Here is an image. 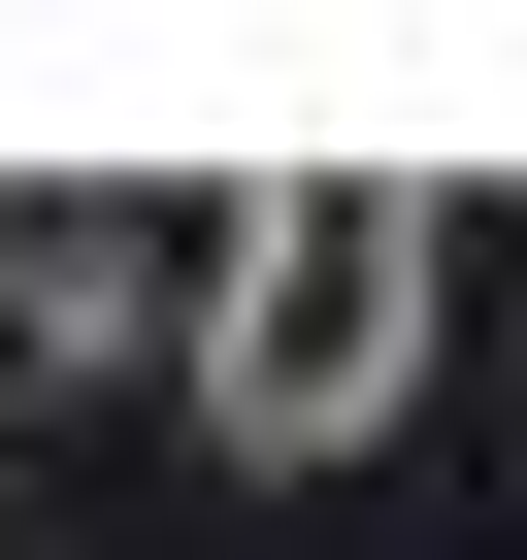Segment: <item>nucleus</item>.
Instances as JSON below:
<instances>
[{
    "mask_svg": "<svg viewBox=\"0 0 527 560\" xmlns=\"http://www.w3.org/2000/svg\"><path fill=\"white\" fill-rule=\"evenodd\" d=\"M429 330H461V198L429 165H264L198 231V429L231 462H363L429 396Z\"/></svg>",
    "mask_w": 527,
    "mask_h": 560,
    "instance_id": "nucleus-1",
    "label": "nucleus"
},
{
    "mask_svg": "<svg viewBox=\"0 0 527 560\" xmlns=\"http://www.w3.org/2000/svg\"><path fill=\"white\" fill-rule=\"evenodd\" d=\"M0 330H34V363H99V330H198V298H165L132 231H34V264H0Z\"/></svg>",
    "mask_w": 527,
    "mask_h": 560,
    "instance_id": "nucleus-2",
    "label": "nucleus"
},
{
    "mask_svg": "<svg viewBox=\"0 0 527 560\" xmlns=\"http://www.w3.org/2000/svg\"><path fill=\"white\" fill-rule=\"evenodd\" d=\"M0 264H34V231H0Z\"/></svg>",
    "mask_w": 527,
    "mask_h": 560,
    "instance_id": "nucleus-3",
    "label": "nucleus"
}]
</instances>
